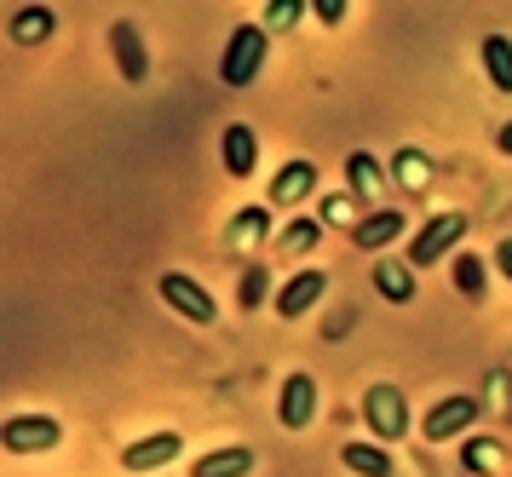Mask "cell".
Returning a JSON list of instances; mask_svg holds the SVG:
<instances>
[{"instance_id":"6da1fadb","label":"cell","mask_w":512,"mask_h":477,"mask_svg":"<svg viewBox=\"0 0 512 477\" xmlns=\"http://www.w3.org/2000/svg\"><path fill=\"white\" fill-rule=\"evenodd\" d=\"M259 69H265V29H259V23H236L231 41H225L219 81H225V87H248Z\"/></svg>"},{"instance_id":"7a4b0ae2","label":"cell","mask_w":512,"mask_h":477,"mask_svg":"<svg viewBox=\"0 0 512 477\" xmlns=\"http://www.w3.org/2000/svg\"><path fill=\"white\" fill-rule=\"evenodd\" d=\"M461 236H466V213H438V219H426V225H420V236L409 242V265H415V271L438 265V259L455 248Z\"/></svg>"},{"instance_id":"3957f363","label":"cell","mask_w":512,"mask_h":477,"mask_svg":"<svg viewBox=\"0 0 512 477\" xmlns=\"http://www.w3.org/2000/svg\"><path fill=\"white\" fill-rule=\"evenodd\" d=\"M64 443V426L52 414H6V449L12 455H47Z\"/></svg>"},{"instance_id":"277c9868","label":"cell","mask_w":512,"mask_h":477,"mask_svg":"<svg viewBox=\"0 0 512 477\" xmlns=\"http://www.w3.org/2000/svg\"><path fill=\"white\" fill-rule=\"evenodd\" d=\"M363 420H369V432L380 437V443H397V437L409 432V403H403V391L397 386H369Z\"/></svg>"},{"instance_id":"5b68a950","label":"cell","mask_w":512,"mask_h":477,"mask_svg":"<svg viewBox=\"0 0 512 477\" xmlns=\"http://www.w3.org/2000/svg\"><path fill=\"white\" fill-rule=\"evenodd\" d=\"M466 426H478V397L455 391V397H443V403H432V409H426L420 437H426V443H449V437H461Z\"/></svg>"},{"instance_id":"8992f818","label":"cell","mask_w":512,"mask_h":477,"mask_svg":"<svg viewBox=\"0 0 512 477\" xmlns=\"http://www.w3.org/2000/svg\"><path fill=\"white\" fill-rule=\"evenodd\" d=\"M156 294L179 311V317H190V322H213V294L202 288V282H190L185 271H167L162 282H156Z\"/></svg>"},{"instance_id":"52a82bcc","label":"cell","mask_w":512,"mask_h":477,"mask_svg":"<svg viewBox=\"0 0 512 477\" xmlns=\"http://www.w3.org/2000/svg\"><path fill=\"white\" fill-rule=\"evenodd\" d=\"M323 294H328V276L323 271H300V276H288V282H282L271 305H277V317L294 322V317H305V311H311Z\"/></svg>"},{"instance_id":"ba28073f","label":"cell","mask_w":512,"mask_h":477,"mask_svg":"<svg viewBox=\"0 0 512 477\" xmlns=\"http://www.w3.org/2000/svg\"><path fill=\"white\" fill-rule=\"evenodd\" d=\"M277 414H282V426H288V432H305V426H311V414H317V380H311V374H288V380H282Z\"/></svg>"},{"instance_id":"9c48e42d","label":"cell","mask_w":512,"mask_h":477,"mask_svg":"<svg viewBox=\"0 0 512 477\" xmlns=\"http://www.w3.org/2000/svg\"><path fill=\"white\" fill-rule=\"evenodd\" d=\"M219 150H225V173H231V179H248V173L259 167V138H254V127H242V121L225 127Z\"/></svg>"},{"instance_id":"30bf717a","label":"cell","mask_w":512,"mask_h":477,"mask_svg":"<svg viewBox=\"0 0 512 477\" xmlns=\"http://www.w3.org/2000/svg\"><path fill=\"white\" fill-rule=\"evenodd\" d=\"M311 190H317V161H288V167L277 173V184H271V202L277 207H300Z\"/></svg>"},{"instance_id":"8fae6325","label":"cell","mask_w":512,"mask_h":477,"mask_svg":"<svg viewBox=\"0 0 512 477\" xmlns=\"http://www.w3.org/2000/svg\"><path fill=\"white\" fill-rule=\"evenodd\" d=\"M167 460H179V432H156V437H144V443H133V449L121 455V466H127V472H156Z\"/></svg>"},{"instance_id":"7c38bea8","label":"cell","mask_w":512,"mask_h":477,"mask_svg":"<svg viewBox=\"0 0 512 477\" xmlns=\"http://www.w3.org/2000/svg\"><path fill=\"white\" fill-rule=\"evenodd\" d=\"M397 236H403V213H397V207H380V213H369L363 225L351 230V242L363 253H380L386 242H397Z\"/></svg>"},{"instance_id":"4fadbf2b","label":"cell","mask_w":512,"mask_h":477,"mask_svg":"<svg viewBox=\"0 0 512 477\" xmlns=\"http://www.w3.org/2000/svg\"><path fill=\"white\" fill-rule=\"evenodd\" d=\"M248 472H254V449H242V443L213 449V455H202L190 466V477H248Z\"/></svg>"},{"instance_id":"5bb4252c","label":"cell","mask_w":512,"mask_h":477,"mask_svg":"<svg viewBox=\"0 0 512 477\" xmlns=\"http://www.w3.org/2000/svg\"><path fill=\"white\" fill-rule=\"evenodd\" d=\"M110 41H116V64H121V75H127V81H144V75H150V64H144L139 29H133V23H116V29H110Z\"/></svg>"},{"instance_id":"9a60e30c","label":"cell","mask_w":512,"mask_h":477,"mask_svg":"<svg viewBox=\"0 0 512 477\" xmlns=\"http://www.w3.org/2000/svg\"><path fill=\"white\" fill-rule=\"evenodd\" d=\"M340 460H346V472H357V477H392V455H386L380 443H346Z\"/></svg>"},{"instance_id":"2e32d148","label":"cell","mask_w":512,"mask_h":477,"mask_svg":"<svg viewBox=\"0 0 512 477\" xmlns=\"http://www.w3.org/2000/svg\"><path fill=\"white\" fill-rule=\"evenodd\" d=\"M409 271H415V265L380 259V265H374V288H380V294L392 299V305H409V299H415V282H409Z\"/></svg>"},{"instance_id":"e0dca14e","label":"cell","mask_w":512,"mask_h":477,"mask_svg":"<svg viewBox=\"0 0 512 477\" xmlns=\"http://www.w3.org/2000/svg\"><path fill=\"white\" fill-rule=\"evenodd\" d=\"M484 69H489V81H495V92H512V41L507 35H484Z\"/></svg>"},{"instance_id":"ac0fdd59","label":"cell","mask_w":512,"mask_h":477,"mask_svg":"<svg viewBox=\"0 0 512 477\" xmlns=\"http://www.w3.org/2000/svg\"><path fill=\"white\" fill-rule=\"evenodd\" d=\"M484 282H489L484 259H478V253H455V288H461L466 299H484Z\"/></svg>"},{"instance_id":"d6986e66","label":"cell","mask_w":512,"mask_h":477,"mask_svg":"<svg viewBox=\"0 0 512 477\" xmlns=\"http://www.w3.org/2000/svg\"><path fill=\"white\" fill-rule=\"evenodd\" d=\"M351 190L357 196H386V179H380V161L374 156H351Z\"/></svg>"},{"instance_id":"ffe728a7","label":"cell","mask_w":512,"mask_h":477,"mask_svg":"<svg viewBox=\"0 0 512 477\" xmlns=\"http://www.w3.org/2000/svg\"><path fill=\"white\" fill-rule=\"evenodd\" d=\"M47 29H52V12L47 6H29L24 18H12V41H41Z\"/></svg>"},{"instance_id":"44dd1931","label":"cell","mask_w":512,"mask_h":477,"mask_svg":"<svg viewBox=\"0 0 512 477\" xmlns=\"http://www.w3.org/2000/svg\"><path fill=\"white\" fill-rule=\"evenodd\" d=\"M231 236L242 242V248H248V242H259V236H265V207H248V213H236V219H231Z\"/></svg>"},{"instance_id":"7402d4cb","label":"cell","mask_w":512,"mask_h":477,"mask_svg":"<svg viewBox=\"0 0 512 477\" xmlns=\"http://www.w3.org/2000/svg\"><path fill=\"white\" fill-rule=\"evenodd\" d=\"M277 242H282V248H317V219H294Z\"/></svg>"},{"instance_id":"603a6c76","label":"cell","mask_w":512,"mask_h":477,"mask_svg":"<svg viewBox=\"0 0 512 477\" xmlns=\"http://www.w3.org/2000/svg\"><path fill=\"white\" fill-rule=\"evenodd\" d=\"M300 0H277V6H265V23H271V29H282V23H300Z\"/></svg>"},{"instance_id":"cb8c5ba5","label":"cell","mask_w":512,"mask_h":477,"mask_svg":"<svg viewBox=\"0 0 512 477\" xmlns=\"http://www.w3.org/2000/svg\"><path fill=\"white\" fill-rule=\"evenodd\" d=\"M259 299H265V271H248L242 276V311H254Z\"/></svg>"},{"instance_id":"d4e9b609","label":"cell","mask_w":512,"mask_h":477,"mask_svg":"<svg viewBox=\"0 0 512 477\" xmlns=\"http://www.w3.org/2000/svg\"><path fill=\"white\" fill-rule=\"evenodd\" d=\"M323 219H328V225H346V219H351L346 196H328V202H323Z\"/></svg>"},{"instance_id":"484cf974","label":"cell","mask_w":512,"mask_h":477,"mask_svg":"<svg viewBox=\"0 0 512 477\" xmlns=\"http://www.w3.org/2000/svg\"><path fill=\"white\" fill-rule=\"evenodd\" d=\"M311 12H317V18H323V23H340V18H346V0H317Z\"/></svg>"},{"instance_id":"4316f807","label":"cell","mask_w":512,"mask_h":477,"mask_svg":"<svg viewBox=\"0 0 512 477\" xmlns=\"http://www.w3.org/2000/svg\"><path fill=\"white\" fill-rule=\"evenodd\" d=\"M495 265H501V271H507V282H512V236H507V242H495Z\"/></svg>"},{"instance_id":"83f0119b","label":"cell","mask_w":512,"mask_h":477,"mask_svg":"<svg viewBox=\"0 0 512 477\" xmlns=\"http://www.w3.org/2000/svg\"><path fill=\"white\" fill-rule=\"evenodd\" d=\"M501 150H507V156H512V121H507V133H501Z\"/></svg>"}]
</instances>
